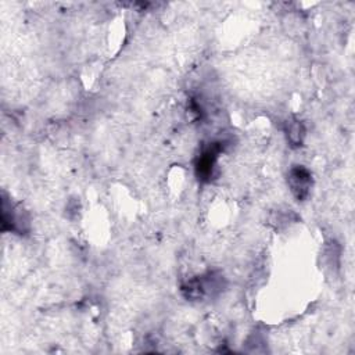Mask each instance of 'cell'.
Here are the masks:
<instances>
[{
	"mask_svg": "<svg viewBox=\"0 0 355 355\" xmlns=\"http://www.w3.org/2000/svg\"><path fill=\"white\" fill-rule=\"evenodd\" d=\"M287 184L291 194L298 201L306 200L313 184L311 171L302 165L291 166L287 173Z\"/></svg>",
	"mask_w": 355,
	"mask_h": 355,
	"instance_id": "277c9868",
	"label": "cell"
},
{
	"mask_svg": "<svg viewBox=\"0 0 355 355\" xmlns=\"http://www.w3.org/2000/svg\"><path fill=\"white\" fill-rule=\"evenodd\" d=\"M295 219H297V215L290 208H277L270 215V223L276 229H283V227L288 226L290 223L295 222Z\"/></svg>",
	"mask_w": 355,
	"mask_h": 355,
	"instance_id": "8992f818",
	"label": "cell"
},
{
	"mask_svg": "<svg viewBox=\"0 0 355 355\" xmlns=\"http://www.w3.org/2000/svg\"><path fill=\"white\" fill-rule=\"evenodd\" d=\"M225 277L215 270H208L200 276L191 277L182 284V294L186 300L201 301L216 297L225 288Z\"/></svg>",
	"mask_w": 355,
	"mask_h": 355,
	"instance_id": "6da1fadb",
	"label": "cell"
},
{
	"mask_svg": "<svg viewBox=\"0 0 355 355\" xmlns=\"http://www.w3.org/2000/svg\"><path fill=\"white\" fill-rule=\"evenodd\" d=\"M1 229L3 232H12L17 234H25L29 230L31 219L26 211L12 204L6 194L1 197Z\"/></svg>",
	"mask_w": 355,
	"mask_h": 355,
	"instance_id": "7a4b0ae2",
	"label": "cell"
},
{
	"mask_svg": "<svg viewBox=\"0 0 355 355\" xmlns=\"http://www.w3.org/2000/svg\"><path fill=\"white\" fill-rule=\"evenodd\" d=\"M284 133H286L287 141L290 143L291 147H300V146H302V143H304L306 130H305L304 123H302L300 119L291 118V119H288V121L286 122Z\"/></svg>",
	"mask_w": 355,
	"mask_h": 355,
	"instance_id": "5b68a950",
	"label": "cell"
},
{
	"mask_svg": "<svg viewBox=\"0 0 355 355\" xmlns=\"http://www.w3.org/2000/svg\"><path fill=\"white\" fill-rule=\"evenodd\" d=\"M340 254H341V248L338 245L337 241L330 240L323 251V259H324V265L329 269H338L340 265Z\"/></svg>",
	"mask_w": 355,
	"mask_h": 355,
	"instance_id": "52a82bcc",
	"label": "cell"
},
{
	"mask_svg": "<svg viewBox=\"0 0 355 355\" xmlns=\"http://www.w3.org/2000/svg\"><path fill=\"white\" fill-rule=\"evenodd\" d=\"M225 146H226L225 141L216 140V141H211L202 147V150L200 151V154L196 159V164H194V171H196V176L198 178V180H201V182L211 180V178L215 173L218 157L225 150Z\"/></svg>",
	"mask_w": 355,
	"mask_h": 355,
	"instance_id": "3957f363",
	"label": "cell"
}]
</instances>
